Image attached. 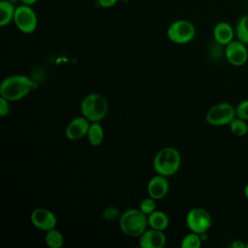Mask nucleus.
<instances>
[{
	"label": "nucleus",
	"mask_w": 248,
	"mask_h": 248,
	"mask_svg": "<svg viewBox=\"0 0 248 248\" xmlns=\"http://www.w3.org/2000/svg\"><path fill=\"white\" fill-rule=\"evenodd\" d=\"M225 56L230 64L235 67L243 66L248 60L247 45L239 40H232L225 46Z\"/></svg>",
	"instance_id": "obj_9"
},
{
	"label": "nucleus",
	"mask_w": 248,
	"mask_h": 248,
	"mask_svg": "<svg viewBox=\"0 0 248 248\" xmlns=\"http://www.w3.org/2000/svg\"><path fill=\"white\" fill-rule=\"evenodd\" d=\"M235 114L237 117L248 121V99L242 100L236 105Z\"/></svg>",
	"instance_id": "obj_23"
},
{
	"label": "nucleus",
	"mask_w": 248,
	"mask_h": 248,
	"mask_svg": "<svg viewBox=\"0 0 248 248\" xmlns=\"http://www.w3.org/2000/svg\"><path fill=\"white\" fill-rule=\"evenodd\" d=\"M168 38L175 44H187L191 42L196 35L194 24L186 19L173 21L167 30Z\"/></svg>",
	"instance_id": "obj_6"
},
{
	"label": "nucleus",
	"mask_w": 248,
	"mask_h": 248,
	"mask_svg": "<svg viewBox=\"0 0 248 248\" xmlns=\"http://www.w3.org/2000/svg\"><path fill=\"white\" fill-rule=\"evenodd\" d=\"M147 215L137 208L126 210L119 219V226L122 232L132 237L140 236L147 229Z\"/></svg>",
	"instance_id": "obj_3"
},
{
	"label": "nucleus",
	"mask_w": 248,
	"mask_h": 248,
	"mask_svg": "<svg viewBox=\"0 0 248 248\" xmlns=\"http://www.w3.org/2000/svg\"><path fill=\"white\" fill-rule=\"evenodd\" d=\"M81 114L92 122H99L105 118L108 110L107 99L99 93L86 95L80 105Z\"/></svg>",
	"instance_id": "obj_4"
},
{
	"label": "nucleus",
	"mask_w": 248,
	"mask_h": 248,
	"mask_svg": "<svg viewBox=\"0 0 248 248\" xmlns=\"http://www.w3.org/2000/svg\"><path fill=\"white\" fill-rule=\"evenodd\" d=\"M89 126V120L85 118L83 115L76 117L67 125L65 135L67 139H69L70 140H80L87 135Z\"/></svg>",
	"instance_id": "obj_11"
},
{
	"label": "nucleus",
	"mask_w": 248,
	"mask_h": 248,
	"mask_svg": "<svg viewBox=\"0 0 248 248\" xmlns=\"http://www.w3.org/2000/svg\"><path fill=\"white\" fill-rule=\"evenodd\" d=\"M10 112V101L0 97V115L2 117L6 116Z\"/></svg>",
	"instance_id": "obj_25"
},
{
	"label": "nucleus",
	"mask_w": 248,
	"mask_h": 248,
	"mask_svg": "<svg viewBox=\"0 0 248 248\" xmlns=\"http://www.w3.org/2000/svg\"><path fill=\"white\" fill-rule=\"evenodd\" d=\"M45 240L49 248H60L64 244L63 234L55 228L46 232Z\"/></svg>",
	"instance_id": "obj_19"
},
{
	"label": "nucleus",
	"mask_w": 248,
	"mask_h": 248,
	"mask_svg": "<svg viewBox=\"0 0 248 248\" xmlns=\"http://www.w3.org/2000/svg\"><path fill=\"white\" fill-rule=\"evenodd\" d=\"M235 116V108L227 102H221L207 110L205 120L211 126H225L229 125Z\"/></svg>",
	"instance_id": "obj_5"
},
{
	"label": "nucleus",
	"mask_w": 248,
	"mask_h": 248,
	"mask_svg": "<svg viewBox=\"0 0 248 248\" xmlns=\"http://www.w3.org/2000/svg\"><path fill=\"white\" fill-rule=\"evenodd\" d=\"M235 36L233 27L227 21L218 22L213 28L214 41L221 46H227L231 43Z\"/></svg>",
	"instance_id": "obj_14"
},
{
	"label": "nucleus",
	"mask_w": 248,
	"mask_h": 248,
	"mask_svg": "<svg viewBox=\"0 0 248 248\" xmlns=\"http://www.w3.org/2000/svg\"><path fill=\"white\" fill-rule=\"evenodd\" d=\"M186 224L191 232L203 234L210 229L212 218L206 209L194 207L190 209L186 215Z\"/></svg>",
	"instance_id": "obj_7"
},
{
	"label": "nucleus",
	"mask_w": 248,
	"mask_h": 248,
	"mask_svg": "<svg viewBox=\"0 0 248 248\" xmlns=\"http://www.w3.org/2000/svg\"><path fill=\"white\" fill-rule=\"evenodd\" d=\"M201 245H202L201 234L194 232L186 234L181 241L182 248H200Z\"/></svg>",
	"instance_id": "obj_21"
},
{
	"label": "nucleus",
	"mask_w": 248,
	"mask_h": 248,
	"mask_svg": "<svg viewBox=\"0 0 248 248\" xmlns=\"http://www.w3.org/2000/svg\"><path fill=\"white\" fill-rule=\"evenodd\" d=\"M163 232L152 228L146 229L140 236V246L141 248H163L167 242V237Z\"/></svg>",
	"instance_id": "obj_12"
},
{
	"label": "nucleus",
	"mask_w": 248,
	"mask_h": 248,
	"mask_svg": "<svg viewBox=\"0 0 248 248\" xmlns=\"http://www.w3.org/2000/svg\"><path fill=\"white\" fill-rule=\"evenodd\" d=\"M21 1H22L23 4L29 5V6H31V5H33V4H35L37 2V0H21Z\"/></svg>",
	"instance_id": "obj_28"
},
{
	"label": "nucleus",
	"mask_w": 248,
	"mask_h": 248,
	"mask_svg": "<svg viewBox=\"0 0 248 248\" xmlns=\"http://www.w3.org/2000/svg\"><path fill=\"white\" fill-rule=\"evenodd\" d=\"M31 222L37 229L47 232L55 228L57 219L54 213L49 209L39 207L32 211Z\"/></svg>",
	"instance_id": "obj_10"
},
{
	"label": "nucleus",
	"mask_w": 248,
	"mask_h": 248,
	"mask_svg": "<svg viewBox=\"0 0 248 248\" xmlns=\"http://www.w3.org/2000/svg\"><path fill=\"white\" fill-rule=\"evenodd\" d=\"M148 225L152 229L164 231L168 228L170 220L168 215L160 210H155L148 215Z\"/></svg>",
	"instance_id": "obj_15"
},
{
	"label": "nucleus",
	"mask_w": 248,
	"mask_h": 248,
	"mask_svg": "<svg viewBox=\"0 0 248 248\" xmlns=\"http://www.w3.org/2000/svg\"><path fill=\"white\" fill-rule=\"evenodd\" d=\"M16 8L13 2L2 0L0 2V25L5 26L14 20Z\"/></svg>",
	"instance_id": "obj_16"
},
{
	"label": "nucleus",
	"mask_w": 248,
	"mask_h": 248,
	"mask_svg": "<svg viewBox=\"0 0 248 248\" xmlns=\"http://www.w3.org/2000/svg\"><path fill=\"white\" fill-rule=\"evenodd\" d=\"M103 216L106 220H114L118 217V210L115 207H108L103 211Z\"/></svg>",
	"instance_id": "obj_24"
},
{
	"label": "nucleus",
	"mask_w": 248,
	"mask_h": 248,
	"mask_svg": "<svg viewBox=\"0 0 248 248\" xmlns=\"http://www.w3.org/2000/svg\"><path fill=\"white\" fill-rule=\"evenodd\" d=\"M231 247L232 248H246V243H244L242 240H233L231 243Z\"/></svg>",
	"instance_id": "obj_27"
},
{
	"label": "nucleus",
	"mask_w": 248,
	"mask_h": 248,
	"mask_svg": "<svg viewBox=\"0 0 248 248\" xmlns=\"http://www.w3.org/2000/svg\"><path fill=\"white\" fill-rule=\"evenodd\" d=\"M181 165V156L177 149L173 147H164L154 156L153 168L158 174L171 176L175 174Z\"/></svg>",
	"instance_id": "obj_2"
},
{
	"label": "nucleus",
	"mask_w": 248,
	"mask_h": 248,
	"mask_svg": "<svg viewBox=\"0 0 248 248\" xmlns=\"http://www.w3.org/2000/svg\"><path fill=\"white\" fill-rule=\"evenodd\" d=\"M169 188L170 184L167 176L158 174L149 180L147 184V193L149 197L155 200H160L168 194Z\"/></svg>",
	"instance_id": "obj_13"
},
{
	"label": "nucleus",
	"mask_w": 248,
	"mask_h": 248,
	"mask_svg": "<svg viewBox=\"0 0 248 248\" xmlns=\"http://www.w3.org/2000/svg\"><path fill=\"white\" fill-rule=\"evenodd\" d=\"M243 193H244V196L245 198L248 200V183L244 186V189H243Z\"/></svg>",
	"instance_id": "obj_29"
},
{
	"label": "nucleus",
	"mask_w": 248,
	"mask_h": 248,
	"mask_svg": "<svg viewBox=\"0 0 248 248\" xmlns=\"http://www.w3.org/2000/svg\"><path fill=\"white\" fill-rule=\"evenodd\" d=\"M234 31L237 40L248 46V14L243 15L238 19Z\"/></svg>",
	"instance_id": "obj_18"
},
{
	"label": "nucleus",
	"mask_w": 248,
	"mask_h": 248,
	"mask_svg": "<svg viewBox=\"0 0 248 248\" xmlns=\"http://www.w3.org/2000/svg\"><path fill=\"white\" fill-rule=\"evenodd\" d=\"M8 1H10V2H13V3H14V2H16L17 0H8Z\"/></svg>",
	"instance_id": "obj_30"
},
{
	"label": "nucleus",
	"mask_w": 248,
	"mask_h": 248,
	"mask_svg": "<svg viewBox=\"0 0 248 248\" xmlns=\"http://www.w3.org/2000/svg\"><path fill=\"white\" fill-rule=\"evenodd\" d=\"M87 140L92 146H98L104 140V129L99 122H92L87 132Z\"/></svg>",
	"instance_id": "obj_17"
},
{
	"label": "nucleus",
	"mask_w": 248,
	"mask_h": 248,
	"mask_svg": "<svg viewBox=\"0 0 248 248\" xmlns=\"http://www.w3.org/2000/svg\"><path fill=\"white\" fill-rule=\"evenodd\" d=\"M14 22L16 26L23 33L30 34L37 27V16L29 5H21L16 8Z\"/></svg>",
	"instance_id": "obj_8"
},
{
	"label": "nucleus",
	"mask_w": 248,
	"mask_h": 248,
	"mask_svg": "<svg viewBox=\"0 0 248 248\" xmlns=\"http://www.w3.org/2000/svg\"><path fill=\"white\" fill-rule=\"evenodd\" d=\"M118 0H98V4L103 8H110L113 7Z\"/></svg>",
	"instance_id": "obj_26"
},
{
	"label": "nucleus",
	"mask_w": 248,
	"mask_h": 248,
	"mask_svg": "<svg viewBox=\"0 0 248 248\" xmlns=\"http://www.w3.org/2000/svg\"><path fill=\"white\" fill-rule=\"evenodd\" d=\"M231 132L236 137H243L248 133V124L246 120L235 116L229 124Z\"/></svg>",
	"instance_id": "obj_20"
},
{
	"label": "nucleus",
	"mask_w": 248,
	"mask_h": 248,
	"mask_svg": "<svg viewBox=\"0 0 248 248\" xmlns=\"http://www.w3.org/2000/svg\"><path fill=\"white\" fill-rule=\"evenodd\" d=\"M156 200L149 197L146 199H143L140 204V209L146 215H149L153 211L156 210Z\"/></svg>",
	"instance_id": "obj_22"
},
{
	"label": "nucleus",
	"mask_w": 248,
	"mask_h": 248,
	"mask_svg": "<svg viewBox=\"0 0 248 248\" xmlns=\"http://www.w3.org/2000/svg\"><path fill=\"white\" fill-rule=\"evenodd\" d=\"M34 84L31 78L23 75H14L4 78L0 85L1 97L10 102L24 98L32 90Z\"/></svg>",
	"instance_id": "obj_1"
},
{
	"label": "nucleus",
	"mask_w": 248,
	"mask_h": 248,
	"mask_svg": "<svg viewBox=\"0 0 248 248\" xmlns=\"http://www.w3.org/2000/svg\"><path fill=\"white\" fill-rule=\"evenodd\" d=\"M246 248H248V241L246 242Z\"/></svg>",
	"instance_id": "obj_31"
}]
</instances>
